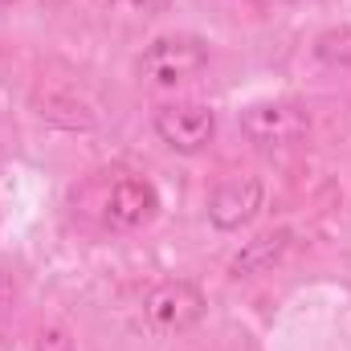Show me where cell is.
Here are the masks:
<instances>
[{
  "instance_id": "7",
  "label": "cell",
  "mask_w": 351,
  "mask_h": 351,
  "mask_svg": "<svg viewBox=\"0 0 351 351\" xmlns=\"http://www.w3.org/2000/svg\"><path fill=\"white\" fill-rule=\"evenodd\" d=\"M290 250V229H278V233H262L254 237L237 258H233V278H254V274H265L274 262H282V254Z\"/></svg>"
},
{
  "instance_id": "12",
  "label": "cell",
  "mask_w": 351,
  "mask_h": 351,
  "mask_svg": "<svg viewBox=\"0 0 351 351\" xmlns=\"http://www.w3.org/2000/svg\"><path fill=\"white\" fill-rule=\"evenodd\" d=\"M4 4H16V0H0V8H4Z\"/></svg>"
},
{
  "instance_id": "9",
  "label": "cell",
  "mask_w": 351,
  "mask_h": 351,
  "mask_svg": "<svg viewBox=\"0 0 351 351\" xmlns=\"http://www.w3.org/2000/svg\"><path fill=\"white\" fill-rule=\"evenodd\" d=\"M315 58L327 62V66H351V25H339V29L319 33V41H315Z\"/></svg>"
},
{
  "instance_id": "8",
  "label": "cell",
  "mask_w": 351,
  "mask_h": 351,
  "mask_svg": "<svg viewBox=\"0 0 351 351\" xmlns=\"http://www.w3.org/2000/svg\"><path fill=\"white\" fill-rule=\"evenodd\" d=\"M41 106V119L58 123V127H70V131H90L94 127V110H90L86 98H78L74 90H49L45 98H37Z\"/></svg>"
},
{
  "instance_id": "5",
  "label": "cell",
  "mask_w": 351,
  "mask_h": 351,
  "mask_svg": "<svg viewBox=\"0 0 351 351\" xmlns=\"http://www.w3.org/2000/svg\"><path fill=\"white\" fill-rule=\"evenodd\" d=\"M160 213V192L143 176H119L102 200V217L110 229H143Z\"/></svg>"
},
{
  "instance_id": "10",
  "label": "cell",
  "mask_w": 351,
  "mask_h": 351,
  "mask_svg": "<svg viewBox=\"0 0 351 351\" xmlns=\"http://www.w3.org/2000/svg\"><path fill=\"white\" fill-rule=\"evenodd\" d=\"M37 351H74V339L62 331V327H45L37 335Z\"/></svg>"
},
{
  "instance_id": "6",
  "label": "cell",
  "mask_w": 351,
  "mask_h": 351,
  "mask_svg": "<svg viewBox=\"0 0 351 351\" xmlns=\"http://www.w3.org/2000/svg\"><path fill=\"white\" fill-rule=\"evenodd\" d=\"M258 208H262V180L258 176H233L208 196V221L221 233H233V229L250 225L258 217Z\"/></svg>"
},
{
  "instance_id": "2",
  "label": "cell",
  "mask_w": 351,
  "mask_h": 351,
  "mask_svg": "<svg viewBox=\"0 0 351 351\" xmlns=\"http://www.w3.org/2000/svg\"><path fill=\"white\" fill-rule=\"evenodd\" d=\"M204 66H208V45L200 37H156L139 58V74L152 86H180L196 78Z\"/></svg>"
},
{
  "instance_id": "1",
  "label": "cell",
  "mask_w": 351,
  "mask_h": 351,
  "mask_svg": "<svg viewBox=\"0 0 351 351\" xmlns=\"http://www.w3.org/2000/svg\"><path fill=\"white\" fill-rule=\"evenodd\" d=\"M204 290L196 286V282H188V278H168V282H160V286H152L147 290V298H143V319H147V327L152 331H160V335H184V331H192L200 319H204Z\"/></svg>"
},
{
  "instance_id": "11",
  "label": "cell",
  "mask_w": 351,
  "mask_h": 351,
  "mask_svg": "<svg viewBox=\"0 0 351 351\" xmlns=\"http://www.w3.org/2000/svg\"><path fill=\"white\" fill-rule=\"evenodd\" d=\"M131 4H135V8H143V12H164L172 0H131Z\"/></svg>"
},
{
  "instance_id": "3",
  "label": "cell",
  "mask_w": 351,
  "mask_h": 351,
  "mask_svg": "<svg viewBox=\"0 0 351 351\" xmlns=\"http://www.w3.org/2000/svg\"><path fill=\"white\" fill-rule=\"evenodd\" d=\"M241 131L258 147H290L311 131V114L298 102H254L241 110Z\"/></svg>"
},
{
  "instance_id": "4",
  "label": "cell",
  "mask_w": 351,
  "mask_h": 351,
  "mask_svg": "<svg viewBox=\"0 0 351 351\" xmlns=\"http://www.w3.org/2000/svg\"><path fill=\"white\" fill-rule=\"evenodd\" d=\"M156 135L184 156H196L217 135V114L200 102H168L156 110Z\"/></svg>"
}]
</instances>
